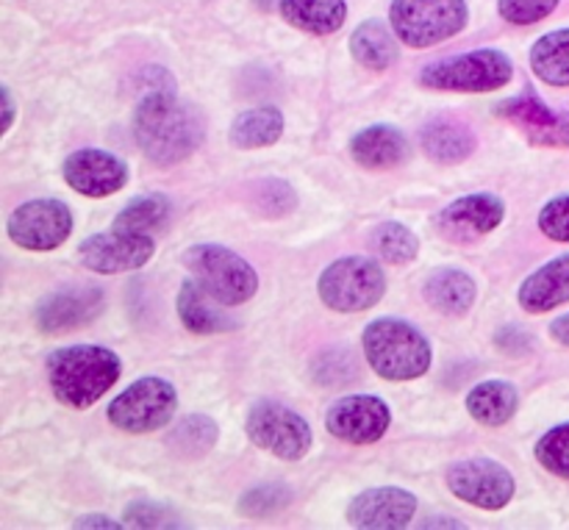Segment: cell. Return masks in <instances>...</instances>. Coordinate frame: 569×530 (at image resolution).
Masks as SVG:
<instances>
[{"mask_svg": "<svg viewBox=\"0 0 569 530\" xmlns=\"http://www.w3.org/2000/svg\"><path fill=\"white\" fill-rule=\"evenodd\" d=\"M533 453H537V461L550 476L567 478L569 481V422H561V426L542 433Z\"/></svg>", "mask_w": 569, "mask_h": 530, "instance_id": "cell-32", "label": "cell"}, {"mask_svg": "<svg viewBox=\"0 0 569 530\" xmlns=\"http://www.w3.org/2000/svg\"><path fill=\"white\" fill-rule=\"evenodd\" d=\"M172 214L170 198L164 194H142V198L131 200L120 214L114 217L117 231H133V233H150L167 226Z\"/></svg>", "mask_w": 569, "mask_h": 530, "instance_id": "cell-29", "label": "cell"}, {"mask_svg": "<svg viewBox=\"0 0 569 530\" xmlns=\"http://www.w3.org/2000/svg\"><path fill=\"white\" fill-rule=\"evenodd\" d=\"M422 150L439 164H459L476 150V133L456 120H433L422 128Z\"/></svg>", "mask_w": 569, "mask_h": 530, "instance_id": "cell-25", "label": "cell"}, {"mask_svg": "<svg viewBox=\"0 0 569 530\" xmlns=\"http://www.w3.org/2000/svg\"><path fill=\"white\" fill-rule=\"evenodd\" d=\"M156 253V242L150 233L117 231L111 228L109 233H94L83 239L78 248V259L87 270L98 276H120V272L142 270Z\"/></svg>", "mask_w": 569, "mask_h": 530, "instance_id": "cell-12", "label": "cell"}, {"mask_svg": "<svg viewBox=\"0 0 569 530\" xmlns=\"http://www.w3.org/2000/svg\"><path fill=\"white\" fill-rule=\"evenodd\" d=\"M183 267L222 306H242L259 292L253 267L222 244H194L183 253Z\"/></svg>", "mask_w": 569, "mask_h": 530, "instance_id": "cell-5", "label": "cell"}, {"mask_svg": "<svg viewBox=\"0 0 569 530\" xmlns=\"http://www.w3.org/2000/svg\"><path fill=\"white\" fill-rule=\"evenodd\" d=\"M350 156L367 170H389L409 159V139L395 126H370L350 139Z\"/></svg>", "mask_w": 569, "mask_h": 530, "instance_id": "cell-21", "label": "cell"}, {"mask_svg": "<svg viewBox=\"0 0 569 530\" xmlns=\"http://www.w3.org/2000/svg\"><path fill=\"white\" fill-rule=\"evenodd\" d=\"M281 14L289 26L326 37L345 26L348 3L345 0H281Z\"/></svg>", "mask_w": 569, "mask_h": 530, "instance_id": "cell-24", "label": "cell"}, {"mask_svg": "<svg viewBox=\"0 0 569 530\" xmlns=\"http://www.w3.org/2000/svg\"><path fill=\"white\" fill-rule=\"evenodd\" d=\"M256 206L261 209V214L267 217H283L298 206V194L281 178H267L256 189Z\"/></svg>", "mask_w": 569, "mask_h": 530, "instance_id": "cell-35", "label": "cell"}, {"mask_svg": "<svg viewBox=\"0 0 569 530\" xmlns=\"http://www.w3.org/2000/svg\"><path fill=\"white\" fill-rule=\"evenodd\" d=\"M244 431H248L250 442L256 448L267 450V453L278 456L283 461L306 459L311 444H315V433H311L309 422L298 411L287 409L283 403H276V400L256 403L248 411Z\"/></svg>", "mask_w": 569, "mask_h": 530, "instance_id": "cell-9", "label": "cell"}, {"mask_svg": "<svg viewBox=\"0 0 569 530\" xmlns=\"http://www.w3.org/2000/svg\"><path fill=\"white\" fill-rule=\"evenodd\" d=\"M398 33L389 31L381 20H367L350 37L353 59L367 70H389L398 61Z\"/></svg>", "mask_w": 569, "mask_h": 530, "instance_id": "cell-26", "label": "cell"}, {"mask_svg": "<svg viewBox=\"0 0 569 530\" xmlns=\"http://www.w3.org/2000/svg\"><path fill=\"white\" fill-rule=\"evenodd\" d=\"M539 231L553 242L569 244V194L548 200L539 211Z\"/></svg>", "mask_w": 569, "mask_h": 530, "instance_id": "cell-37", "label": "cell"}, {"mask_svg": "<svg viewBox=\"0 0 569 530\" xmlns=\"http://www.w3.org/2000/svg\"><path fill=\"white\" fill-rule=\"evenodd\" d=\"M422 292H426V300L431 303V309L450 317L467 314L478 298V287L472 281V276H467L465 270H456V267H445V270L433 272L426 281Z\"/></svg>", "mask_w": 569, "mask_h": 530, "instance_id": "cell-23", "label": "cell"}, {"mask_svg": "<svg viewBox=\"0 0 569 530\" xmlns=\"http://www.w3.org/2000/svg\"><path fill=\"white\" fill-rule=\"evenodd\" d=\"M498 114L509 120L517 131L526 133L533 144L545 148H569V117L556 114L533 92L515 94L498 106Z\"/></svg>", "mask_w": 569, "mask_h": 530, "instance_id": "cell-15", "label": "cell"}, {"mask_svg": "<svg viewBox=\"0 0 569 530\" xmlns=\"http://www.w3.org/2000/svg\"><path fill=\"white\" fill-rule=\"evenodd\" d=\"M372 244H376L378 256L387 259L389 264H409L420 253V239L403 222H383V226H378L376 233H372Z\"/></svg>", "mask_w": 569, "mask_h": 530, "instance_id": "cell-31", "label": "cell"}, {"mask_svg": "<svg viewBox=\"0 0 569 530\" xmlns=\"http://www.w3.org/2000/svg\"><path fill=\"white\" fill-rule=\"evenodd\" d=\"M550 337L559 344H565V348H569V314L556 317V320L550 322Z\"/></svg>", "mask_w": 569, "mask_h": 530, "instance_id": "cell-39", "label": "cell"}, {"mask_svg": "<svg viewBox=\"0 0 569 530\" xmlns=\"http://www.w3.org/2000/svg\"><path fill=\"white\" fill-rule=\"evenodd\" d=\"M61 176L83 198H109L128 183V164L109 150L83 148L67 156Z\"/></svg>", "mask_w": 569, "mask_h": 530, "instance_id": "cell-14", "label": "cell"}, {"mask_svg": "<svg viewBox=\"0 0 569 530\" xmlns=\"http://www.w3.org/2000/svg\"><path fill=\"white\" fill-rule=\"evenodd\" d=\"M103 311V289H61L37 306V326L44 333H61L92 322Z\"/></svg>", "mask_w": 569, "mask_h": 530, "instance_id": "cell-18", "label": "cell"}, {"mask_svg": "<svg viewBox=\"0 0 569 530\" xmlns=\"http://www.w3.org/2000/svg\"><path fill=\"white\" fill-rule=\"evenodd\" d=\"M392 426V411L376 394H350L337 400L326 414V428L333 439L361 448L376 444Z\"/></svg>", "mask_w": 569, "mask_h": 530, "instance_id": "cell-13", "label": "cell"}, {"mask_svg": "<svg viewBox=\"0 0 569 530\" xmlns=\"http://www.w3.org/2000/svg\"><path fill=\"white\" fill-rule=\"evenodd\" d=\"M126 528H183L187 522L181 520L176 509L164 503H153V500H137V503L126 506V514H122Z\"/></svg>", "mask_w": 569, "mask_h": 530, "instance_id": "cell-33", "label": "cell"}, {"mask_svg": "<svg viewBox=\"0 0 569 530\" xmlns=\"http://www.w3.org/2000/svg\"><path fill=\"white\" fill-rule=\"evenodd\" d=\"M283 133V114L276 106H259V109H248L233 120L231 126V142L239 150H256L270 148L281 139Z\"/></svg>", "mask_w": 569, "mask_h": 530, "instance_id": "cell-27", "label": "cell"}, {"mask_svg": "<svg viewBox=\"0 0 569 530\" xmlns=\"http://www.w3.org/2000/svg\"><path fill=\"white\" fill-rule=\"evenodd\" d=\"M176 309L183 328H187L189 333H198V337H214V333H226L237 328V320L222 311L220 300L211 298L192 276L181 283Z\"/></svg>", "mask_w": 569, "mask_h": 530, "instance_id": "cell-20", "label": "cell"}, {"mask_svg": "<svg viewBox=\"0 0 569 530\" xmlns=\"http://www.w3.org/2000/svg\"><path fill=\"white\" fill-rule=\"evenodd\" d=\"M320 300L337 314H359L387 294V276L367 256H345L328 264L317 281Z\"/></svg>", "mask_w": 569, "mask_h": 530, "instance_id": "cell-6", "label": "cell"}, {"mask_svg": "<svg viewBox=\"0 0 569 530\" xmlns=\"http://www.w3.org/2000/svg\"><path fill=\"white\" fill-rule=\"evenodd\" d=\"M448 489L461 500L483 511H500L511 503L517 481L500 461L470 459L448 470Z\"/></svg>", "mask_w": 569, "mask_h": 530, "instance_id": "cell-11", "label": "cell"}, {"mask_svg": "<svg viewBox=\"0 0 569 530\" xmlns=\"http://www.w3.org/2000/svg\"><path fill=\"white\" fill-rule=\"evenodd\" d=\"M217 437H220V431H217V422L211 420V417L189 414L172 428L167 442H170V448L181 456H203L214 448Z\"/></svg>", "mask_w": 569, "mask_h": 530, "instance_id": "cell-30", "label": "cell"}, {"mask_svg": "<svg viewBox=\"0 0 569 530\" xmlns=\"http://www.w3.org/2000/svg\"><path fill=\"white\" fill-rule=\"evenodd\" d=\"M561 0H498V11L511 26H533L559 9Z\"/></svg>", "mask_w": 569, "mask_h": 530, "instance_id": "cell-36", "label": "cell"}, {"mask_svg": "<svg viewBox=\"0 0 569 530\" xmlns=\"http://www.w3.org/2000/svg\"><path fill=\"white\" fill-rule=\"evenodd\" d=\"M517 298L528 314H548V311L569 303V253L533 270L522 281Z\"/></svg>", "mask_w": 569, "mask_h": 530, "instance_id": "cell-19", "label": "cell"}, {"mask_svg": "<svg viewBox=\"0 0 569 530\" xmlns=\"http://www.w3.org/2000/svg\"><path fill=\"white\" fill-rule=\"evenodd\" d=\"M120 356L100 344H70L48 356V383L59 403L70 409H92L117 381Z\"/></svg>", "mask_w": 569, "mask_h": 530, "instance_id": "cell-2", "label": "cell"}, {"mask_svg": "<svg viewBox=\"0 0 569 530\" xmlns=\"http://www.w3.org/2000/svg\"><path fill=\"white\" fill-rule=\"evenodd\" d=\"M6 231L17 248L48 253L70 239L72 211L61 200H28L11 211Z\"/></svg>", "mask_w": 569, "mask_h": 530, "instance_id": "cell-10", "label": "cell"}, {"mask_svg": "<svg viewBox=\"0 0 569 530\" xmlns=\"http://www.w3.org/2000/svg\"><path fill=\"white\" fill-rule=\"evenodd\" d=\"M289 500H292V494L283 483H267V487H256L244 492L242 500H239V511L244 517H276L278 511L287 509Z\"/></svg>", "mask_w": 569, "mask_h": 530, "instance_id": "cell-34", "label": "cell"}, {"mask_svg": "<svg viewBox=\"0 0 569 530\" xmlns=\"http://www.w3.org/2000/svg\"><path fill=\"white\" fill-rule=\"evenodd\" d=\"M515 76V64L503 50L481 48L470 53L450 56V59L428 64L420 72V83L437 92H495L503 89Z\"/></svg>", "mask_w": 569, "mask_h": 530, "instance_id": "cell-4", "label": "cell"}, {"mask_svg": "<svg viewBox=\"0 0 569 530\" xmlns=\"http://www.w3.org/2000/svg\"><path fill=\"white\" fill-rule=\"evenodd\" d=\"M389 20L406 48H433L465 31L470 9L465 0H392Z\"/></svg>", "mask_w": 569, "mask_h": 530, "instance_id": "cell-7", "label": "cell"}, {"mask_svg": "<svg viewBox=\"0 0 569 530\" xmlns=\"http://www.w3.org/2000/svg\"><path fill=\"white\" fill-rule=\"evenodd\" d=\"M203 117L194 106L178 100L172 83L150 87L133 109V139L148 161L159 167L189 159L203 144Z\"/></svg>", "mask_w": 569, "mask_h": 530, "instance_id": "cell-1", "label": "cell"}, {"mask_svg": "<svg viewBox=\"0 0 569 530\" xmlns=\"http://www.w3.org/2000/svg\"><path fill=\"white\" fill-rule=\"evenodd\" d=\"M178 411V392L170 381L144 376L109 403V422L126 433H153L170 426Z\"/></svg>", "mask_w": 569, "mask_h": 530, "instance_id": "cell-8", "label": "cell"}, {"mask_svg": "<svg viewBox=\"0 0 569 530\" xmlns=\"http://www.w3.org/2000/svg\"><path fill=\"white\" fill-rule=\"evenodd\" d=\"M531 70L550 87H569V28L545 33L533 42Z\"/></svg>", "mask_w": 569, "mask_h": 530, "instance_id": "cell-28", "label": "cell"}, {"mask_svg": "<svg viewBox=\"0 0 569 530\" xmlns=\"http://www.w3.org/2000/svg\"><path fill=\"white\" fill-rule=\"evenodd\" d=\"M365 356L383 381H415L431 370L433 350L420 328L398 317H381L365 328Z\"/></svg>", "mask_w": 569, "mask_h": 530, "instance_id": "cell-3", "label": "cell"}, {"mask_svg": "<svg viewBox=\"0 0 569 530\" xmlns=\"http://www.w3.org/2000/svg\"><path fill=\"white\" fill-rule=\"evenodd\" d=\"M0 98H3V131H9L11 122H14V114H17L14 98H11V89L9 87L0 89Z\"/></svg>", "mask_w": 569, "mask_h": 530, "instance_id": "cell-40", "label": "cell"}, {"mask_svg": "<svg viewBox=\"0 0 569 530\" xmlns=\"http://www.w3.org/2000/svg\"><path fill=\"white\" fill-rule=\"evenodd\" d=\"M76 528H126V522H117L111 520V517H103V514H89V517H81V520L76 522Z\"/></svg>", "mask_w": 569, "mask_h": 530, "instance_id": "cell-38", "label": "cell"}, {"mask_svg": "<svg viewBox=\"0 0 569 530\" xmlns=\"http://www.w3.org/2000/svg\"><path fill=\"white\" fill-rule=\"evenodd\" d=\"M503 217L506 203L498 194L476 192L453 200L439 214V231L453 239V242H472V239L492 233L503 222Z\"/></svg>", "mask_w": 569, "mask_h": 530, "instance_id": "cell-16", "label": "cell"}, {"mask_svg": "<svg viewBox=\"0 0 569 530\" xmlns=\"http://www.w3.org/2000/svg\"><path fill=\"white\" fill-rule=\"evenodd\" d=\"M417 514V498L406 489L381 487L361 492L353 503L348 506V522L353 528L367 530H395L411 526Z\"/></svg>", "mask_w": 569, "mask_h": 530, "instance_id": "cell-17", "label": "cell"}, {"mask_svg": "<svg viewBox=\"0 0 569 530\" xmlns=\"http://www.w3.org/2000/svg\"><path fill=\"white\" fill-rule=\"evenodd\" d=\"M517 409H520V392L509 381H500V378L481 381L467 394V411H470L472 420L487 428H500L511 422Z\"/></svg>", "mask_w": 569, "mask_h": 530, "instance_id": "cell-22", "label": "cell"}]
</instances>
